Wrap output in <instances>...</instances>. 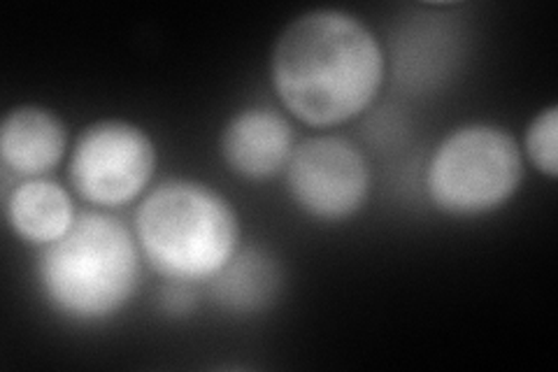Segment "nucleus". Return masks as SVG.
Listing matches in <instances>:
<instances>
[{"instance_id":"nucleus-11","label":"nucleus","mask_w":558,"mask_h":372,"mask_svg":"<svg viewBox=\"0 0 558 372\" xmlns=\"http://www.w3.org/2000/svg\"><path fill=\"white\" fill-rule=\"evenodd\" d=\"M558 108L549 105L543 112H537L523 137V149L531 158V164L547 175L549 180H556L558 175Z\"/></svg>"},{"instance_id":"nucleus-2","label":"nucleus","mask_w":558,"mask_h":372,"mask_svg":"<svg viewBox=\"0 0 558 372\" xmlns=\"http://www.w3.org/2000/svg\"><path fill=\"white\" fill-rule=\"evenodd\" d=\"M143 277L133 230L105 212H84L68 233L43 250L38 285L57 314L98 324L124 310Z\"/></svg>"},{"instance_id":"nucleus-7","label":"nucleus","mask_w":558,"mask_h":372,"mask_svg":"<svg viewBox=\"0 0 558 372\" xmlns=\"http://www.w3.org/2000/svg\"><path fill=\"white\" fill-rule=\"evenodd\" d=\"M293 149L291 123L266 108L238 112L219 137L223 164L250 182H264L287 170Z\"/></svg>"},{"instance_id":"nucleus-1","label":"nucleus","mask_w":558,"mask_h":372,"mask_svg":"<svg viewBox=\"0 0 558 372\" xmlns=\"http://www.w3.org/2000/svg\"><path fill=\"white\" fill-rule=\"evenodd\" d=\"M387 57L356 14L310 10L279 33L270 80L284 108L312 129H333L363 115L377 98Z\"/></svg>"},{"instance_id":"nucleus-9","label":"nucleus","mask_w":558,"mask_h":372,"mask_svg":"<svg viewBox=\"0 0 558 372\" xmlns=\"http://www.w3.org/2000/svg\"><path fill=\"white\" fill-rule=\"evenodd\" d=\"M73 196L59 182L33 177L16 184L5 201V219L14 236L35 244L49 247L59 242L77 221Z\"/></svg>"},{"instance_id":"nucleus-10","label":"nucleus","mask_w":558,"mask_h":372,"mask_svg":"<svg viewBox=\"0 0 558 372\" xmlns=\"http://www.w3.org/2000/svg\"><path fill=\"white\" fill-rule=\"evenodd\" d=\"M209 298L229 314H256L270 308L282 289V268L277 259L258 247L238 254L207 281Z\"/></svg>"},{"instance_id":"nucleus-8","label":"nucleus","mask_w":558,"mask_h":372,"mask_svg":"<svg viewBox=\"0 0 558 372\" xmlns=\"http://www.w3.org/2000/svg\"><path fill=\"white\" fill-rule=\"evenodd\" d=\"M68 149V129L59 115L22 105L0 123V158L5 170L33 180L54 170Z\"/></svg>"},{"instance_id":"nucleus-5","label":"nucleus","mask_w":558,"mask_h":372,"mask_svg":"<svg viewBox=\"0 0 558 372\" xmlns=\"http://www.w3.org/2000/svg\"><path fill=\"white\" fill-rule=\"evenodd\" d=\"M154 170L156 147L147 131L124 119H100L75 140L68 180L82 201L117 209L149 187Z\"/></svg>"},{"instance_id":"nucleus-4","label":"nucleus","mask_w":558,"mask_h":372,"mask_svg":"<svg viewBox=\"0 0 558 372\" xmlns=\"http://www.w3.org/2000/svg\"><path fill=\"white\" fill-rule=\"evenodd\" d=\"M521 147L510 131L494 123H468L435 147L428 170V199L447 217L492 215L519 191Z\"/></svg>"},{"instance_id":"nucleus-6","label":"nucleus","mask_w":558,"mask_h":372,"mask_svg":"<svg viewBox=\"0 0 558 372\" xmlns=\"http://www.w3.org/2000/svg\"><path fill=\"white\" fill-rule=\"evenodd\" d=\"M291 201L307 217L347 221L371 196V168L356 145L338 135H317L293 149L287 166Z\"/></svg>"},{"instance_id":"nucleus-3","label":"nucleus","mask_w":558,"mask_h":372,"mask_svg":"<svg viewBox=\"0 0 558 372\" xmlns=\"http://www.w3.org/2000/svg\"><path fill=\"white\" fill-rule=\"evenodd\" d=\"M133 233L151 271L182 285L209 281L240 250L233 205L194 180H170L149 191L135 212Z\"/></svg>"}]
</instances>
